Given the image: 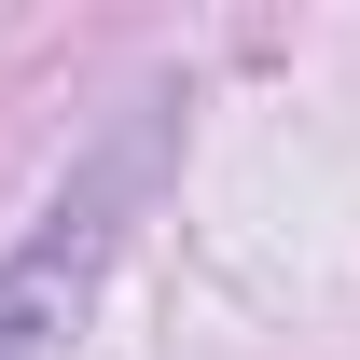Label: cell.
<instances>
[{"instance_id":"1","label":"cell","mask_w":360,"mask_h":360,"mask_svg":"<svg viewBox=\"0 0 360 360\" xmlns=\"http://www.w3.org/2000/svg\"><path fill=\"white\" fill-rule=\"evenodd\" d=\"M139 180H153V125H125L70 194L28 208V236L0 250V360H56V347H70V319H84L97 264H111V236H125Z\"/></svg>"}]
</instances>
